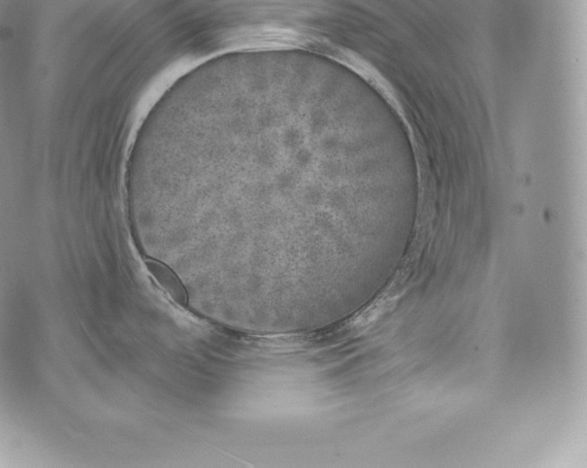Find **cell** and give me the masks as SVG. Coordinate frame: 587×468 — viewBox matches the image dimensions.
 I'll list each match as a JSON object with an SVG mask.
<instances>
[{"label": "cell", "mask_w": 587, "mask_h": 468, "mask_svg": "<svg viewBox=\"0 0 587 468\" xmlns=\"http://www.w3.org/2000/svg\"><path fill=\"white\" fill-rule=\"evenodd\" d=\"M144 263L148 273L163 292H165L175 304L186 308L188 306L187 291L171 267L154 258H147Z\"/></svg>", "instance_id": "cell-1"}]
</instances>
